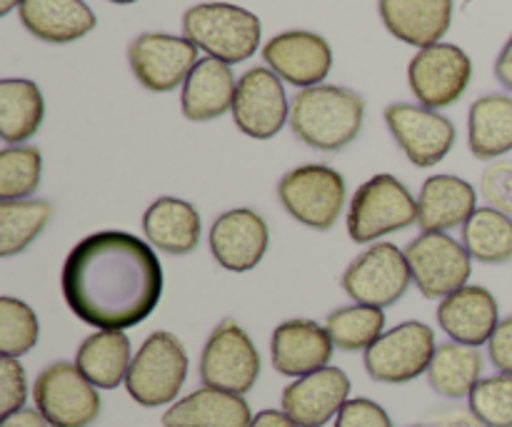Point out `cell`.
<instances>
[{
  "label": "cell",
  "mask_w": 512,
  "mask_h": 427,
  "mask_svg": "<svg viewBox=\"0 0 512 427\" xmlns=\"http://www.w3.org/2000/svg\"><path fill=\"white\" fill-rule=\"evenodd\" d=\"M60 288L75 318L98 330H128L163 295V265L148 243L120 230L80 240L65 258Z\"/></svg>",
  "instance_id": "6da1fadb"
},
{
  "label": "cell",
  "mask_w": 512,
  "mask_h": 427,
  "mask_svg": "<svg viewBox=\"0 0 512 427\" xmlns=\"http://www.w3.org/2000/svg\"><path fill=\"white\" fill-rule=\"evenodd\" d=\"M363 95L340 85H313L290 103V128L305 145L335 153L353 143L363 130Z\"/></svg>",
  "instance_id": "7a4b0ae2"
},
{
  "label": "cell",
  "mask_w": 512,
  "mask_h": 427,
  "mask_svg": "<svg viewBox=\"0 0 512 427\" xmlns=\"http://www.w3.org/2000/svg\"><path fill=\"white\" fill-rule=\"evenodd\" d=\"M183 33L195 48L223 63H243L260 48L263 25L250 10L233 3H200L185 10Z\"/></svg>",
  "instance_id": "3957f363"
},
{
  "label": "cell",
  "mask_w": 512,
  "mask_h": 427,
  "mask_svg": "<svg viewBox=\"0 0 512 427\" xmlns=\"http://www.w3.org/2000/svg\"><path fill=\"white\" fill-rule=\"evenodd\" d=\"M185 378H188L185 345L168 330H155L133 355L125 390L143 408H160L178 400Z\"/></svg>",
  "instance_id": "277c9868"
},
{
  "label": "cell",
  "mask_w": 512,
  "mask_h": 427,
  "mask_svg": "<svg viewBox=\"0 0 512 427\" xmlns=\"http://www.w3.org/2000/svg\"><path fill=\"white\" fill-rule=\"evenodd\" d=\"M415 223H418V200L395 175H373L355 190L350 200L348 235L355 243H375Z\"/></svg>",
  "instance_id": "5b68a950"
},
{
  "label": "cell",
  "mask_w": 512,
  "mask_h": 427,
  "mask_svg": "<svg viewBox=\"0 0 512 427\" xmlns=\"http://www.w3.org/2000/svg\"><path fill=\"white\" fill-rule=\"evenodd\" d=\"M278 198L293 220L313 230H330L345 208V180L330 165H300L283 175Z\"/></svg>",
  "instance_id": "8992f818"
},
{
  "label": "cell",
  "mask_w": 512,
  "mask_h": 427,
  "mask_svg": "<svg viewBox=\"0 0 512 427\" xmlns=\"http://www.w3.org/2000/svg\"><path fill=\"white\" fill-rule=\"evenodd\" d=\"M33 400L50 427H88L103 410L98 388L68 360L48 365L35 378Z\"/></svg>",
  "instance_id": "52a82bcc"
},
{
  "label": "cell",
  "mask_w": 512,
  "mask_h": 427,
  "mask_svg": "<svg viewBox=\"0 0 512 427\" xmlns=\"http://www.w3.org/2000/svg\"><path fill=\"white\" fill-rule=\"evenodd\" d=\"M260 353L250 335L235 320H223L210 333L200 353V380L203 385L225 393L245 395L255 388L260 378Z\"/></svg>",
  "instance_id": "ba28073f"
},
{
  "label": "cell",
  "mask_w": 512,
  "mask_h": 427,
  "mask_svg": "<svg viewBox=\"0 0 512 427\" xmlns=\"http://www.w3.org/2000/svg\"><path fill=\"white\" fill-rule=\"evenodd\" d=\"M435 350V330L420 320H408L365 350V370L375 383L403 385L428 373Z\"/></svg>",
  "instance_id": "9c48e42d"
},
{
  "label": "cell",
  "mask_w": 512,
  "mask_h": 427,
  "mask_svg": "<svg viewBox=\"0 0 512 427\" xmlns=\"http://www.w3.org/2000/svg\"><path fill=\"white\" fill-rule=\"evenodd\" d=\"M340 283L358 305L383 310L408 293L413 273L403 250L393 243H375L348 265Z\"/></svg>",
  "instance_id": "30bf717a"
},
{
  "label": "cell",
  "mask_w": 512,
  "mask_h": 427,
  "mask_svg": "<svg viewBox=\"0 0 512 427\" xmlns=\"http://www.w3.org/2000/svg\"><path fill=\"white\" fill-rule=\"evenodd\" d=\"M413 283L428 300H445L465 288L473 263L465 245L448 233H423L405 248Z\"/></svg>",
  "instance_id": "8fae6325"
},
{
  "label": "cell",
  "mask_w": 512,
  "mask_h": 427,
  "mask_svg": "<svg viewBox=\"0 0 512 427\" xmlns=\"http://www.w3.org/2000/svg\"><path fill=\"white\" fill-rule=\"evenodd\" d=\"M473 78L468 53L453 43H435L418 50L408 65V83L420 105L430 110L458 103Z\"/></svg>",
  "instance_id": "7c38bea8"
},
{
  "label": "cell",
  "mask_w": 512,
  "mask_h": 427,
  "mask_svg": "<svg viewBox=\"0 0 512 427\" xmlns=\"http://www.w3.org/2000/svg\"><path fill=\"white\" fill-rule=\"evenodd\" d=\"M128 63L143 88L170 93L185 83L198 65V48L178 35L143 33L128 45Z\"/></svg>",
  "instance_id": "4fadbf2b"
},
{
  "label": "cell",
  "mask_w": 512,
  "mask_h": 427,
  "mask_svg": "<svg viewBox=\"0 0 512 427\" xmlns=\"http://www.w3.org/2000/svg\"><path fill=\"white\" fill-rule=\"evenodd\" d=\"M233 120L248 138L270 140L290 123V105L283 80L270 68H250L238 80Z\"/></svg>",
  "instance_id": "5bb4252c"
},
{
  "label": "cell",
  "mask_w": 512,
  "mask_h": 427,
  "mask_svg": "<svg viewBox=\"0 0 512 427\" xmlns=\"http://www.w3.org/2000/svg\"><path fill=\"white\" fill-rule=\"evenodd\" d=\"M385 123L410 163L418 168H433L453 150L455 125L425 105H388Z\"/></svg>",
  "instance_id": "9a60e30c"
},
{
  "label": "cell",
  "mask_w": 512,
  "mask_h": 427,
  "mask_svg": "<svg viewBox=\"0 0 512 427\" xmlns=\"http://www.w3.org/2000/svg\"><path fill=\"white\" fill-rule=\"evenodd\" d=\"M268 68L295 88L323 85L333 68V50L328 40L310 30H288L270 38L263 48Z\"/></svg>",
  "instance_id": "2e32d148"
},
{
  "label": "cell",
  "mask_w": 512,
  "mask_h": 427,
  "mask_svg": "<svg viewBox=\"0 0 512 427\" xmlns=\"http://www.w3.org/2000/svg\"><path fill=\"white\" fill-rule=\"evenodd\" d=\"M350 400V378L340 368L318 370L283 390V413L298 427H323L338 418Z\"/></svg>",
  "instance_id": "e0dca14e"
},
{
  "label": "cell",
  "mask_w": 512,
  "mask_h": 427,
  "mask_svg": "<svg viewBox=\"0 0 512 427\" xmlns=\"http://www.w3.org/2000/svg\"><path fill=\"white\" fill-rule=\"evenodd\" d=\"M268 243V223L250 208L228 210L210 228V253L230 273L253 270L263 260Z\"/></svg>",
  "instance_id": "ac0fdd59"
},
{
  "label": "cell",
  "mask_w": 512,
  "mask_h": 427,
  "mask_svg": "<svg viewBox=\"0 0 512 427\" xmlns=\"http://www.w3.org/2000/svg\"><path fill=\"white\" fill-rule=\"evenodd\" d=\"M333 350L335 345L328 330L315 320L305 318L285 320L273 330V338H270L273 368L285 378L295 380L328 368Z\"/></svg>",
  "instance_id": "d6986e66"
},
{
  "label": "cell",
  "mask_w": 512,
  "mask_h": 427,
  "mask_svg": "<svg viewBox=\"0 0 512 427\" xmlns=\"http://www.w3.org/2000/svg\"><path fill=\"white\" fill-rule=\"evenodd\" d=\"M440 330L453 343L480 348L493 338L500 323L498 300L480 285H465L438 305Z\"/></svg>",
  "instance_id": "ffe728a7"
},
{
  "label": "cell",
  "mask_w": 512,
  "mask_h": 427,
  "mask_svg": "<svg viewBox=\"0 0 512 427\" xmlns=\"http://www.w3.org/2000/svg\"><path fill=\"white\" fill-rule=\"evenodd\" d=\"M385 28L403 43L430 48L450 30L453 0H378Z\"/></svg>",
  "instance_id": "44dd1931"
},
{
  "label": "cell",
  "mask_w": 512,
  "mask_h": 427,
  "mask_svg": "<svg viewBox=\"0 0 512 427\" xmlns=\"http://www.w3.org/2000/svg\"><path fill=\"white\" fill-rule=\"evenodd\" d=\"M253 413L243 395L203 385L175 400L163 415V427H250Z\"/></svg>",
  "instance_id": "7402d4cb"
},
{
  "label": "cell",
  "mask_w": 512,
  "mask_h": 427,
  "mask_svg": "<svg viewBox=\"0 0 512 427\" xmlns=\"http://www.w3.org/2000/svg\"><path fill=\"white\" fill-rule=\"evenodd\" d=\"M235 75L228 63L218 58H200L193 73L183 83V95H180V108L183 115L193 123H205L215 120L223 113L233 110L235 100Z\"/></svg>",
  "instance_id": "603a6c76"
},
{
  "label": "cell",
  "mask_w": 512,
  "mask_h": 427,
  "mask_svg": "<svg viewBox=\"0 0 512 427\" xmlns=\"http://www.w3.org/2000/svg\"><path fill=\"white\" fill-rule=\"evenodd\" d=\"M478 203L473 185L455 175H433L420 188L418 225L423 233H445L470 220Z\"/></svg>",
  "instance_id": "cb8c5ba5"
},
{
  "label": "cell",
  "mask_w": 512,
  "mask_h": 427,
  "mask_svg": "<svg viewBox=\"0 0 512 427\" xmlns=\"http://www.w3.org/2000/svg\"><path fill=\"white\" fill-rule=\"evenodd\" d=\"M20 23L43 43H73L95 28V13L83 0H25Z\"/></svg>",
  "instance_id": "d4e9b609"
},
{
  "label": "cell",
  "mask_w": 512,
  "mask_h": 427,
  "mask_svg": "<svg viewBox=\"0 0 512 427\" xmlns=\"http://www.w3.org/2000/svg\"><path fill=\"white\" fill-rule=\"evenodd\" d=\"M145 238L168 255H188L198 248L203 223L188 200L158 198L143 215Z\"/></svg>",
  "instance_id": "484cf974"
},
{
  "label": "cell",
  "mask_w": 512,
  "mask_h": 427,
  "mask_svg": "<svg viewBox=\"0 0 512 427\" xmlns=\"http://www.w3.org/2000/svg\"><path fill=\"white\" fill-rule=\"evenodd\" d=\"M130 363V340L123 330H98L75 353V365L98 390H113L125 383Z\"/></svg>",
  "instance_id": "4316f807"
},
{
  "label": "cell",
  "mask_w": 512,
  "mask_h": 427,
  "mask_svg": "<svg viewBox=\"0 0 512 427\" xmlns=\"http://www.w3.org/2000/svg\"><path fill=\"white\" fill-rule=\"evenodd\" d=\"M468 145L478 160H495L512 150V98L485 95L470 105Z\"/></svg>",
  "instance_id": "83f0119b"
},
{
  "label": "cell",
  "mask_w": 512,
  "mask_h": 427,
  "mask_svg": "<svg viewBox=\"0 0 512 427\" xmlns=\"http://www.w3.org/2000/svg\"><path fill=\"white\" fill-rule=\"evenodd\" d=\"M43 118L45 100L33 80H0V138L5 143L23 145L38 133Z\"/></svg>",
  "instance_id": "f1b7e54d"
},
{
  "label": "cell",
  "mask_w": 512,
  "mask_h": 427,
  "mask_svg": "<svg viewBox=\"0 0 512 427\" xmlns=\"http://www.w3.org/2000/svg\"><path fill=\"white\" fill-rule=\"evenodd\" d=\"M483 375V355L478 348L460 343H445L435 350L428 368V383L448 400L470 398Z\"/></svg>",
  "instance_id": "f546056e"
},
{
  "label": "cell",
  "mask_w": 512,
  "mask_h": 427,
  "mask_svg": "<svg viewBox=\"0 0 512 427\" xmlns=\"http://www.w3.org/2000/svg\"><path fill=\"white\" fill-rule=\"evenodd\" d=\"M463 245L470 258L485 265L512 260V218L495 208H478L463 225Z\"/></svg>",
  "instance_id": "4dcf8cb0"
},
{
  "label": "cell",
  "mask_w": 512,
  "mask_h": 427,
  "mask_svg": "<svg viewBox=\"0 0 512 427\" xmlns=\"http://www.w3.org/2000/svg\"><path fill=\"white\" fill-rule=\"evenodd\" d=\"M53 205L48 200H3L0 203V258L23 253L45 230Z\"/></svg>",
  "instance_id": "1f68e13d"
},
{
  "label": "cell",
  "mask_w": 512,
  "mask_h": 427,
  "mask_svg": "<svg viewBox=\"0 0 512 427\" xmlns=\"http://www.w3.org/2000/svg\"><path fill=\"white\" fill-rule=\"evenodd\" d=\"M330 340L335 348L345 353H358L368 350L385 330V313L380 308L370 305H348V308L333 310L325 320Z\"/></svg>",
  "instance_id": "d6a6232c"
},
{
  "label": "cell",
  "mask_w": 512,
  "mask_h": 427,
  "mask_svg": "<svg viewBox=\"0 0 512 427\" xmlns=\"http://www.w3.org/2000/svg\"><path fill=\"white\" fill-rule=\"evenodd\" d=\"M43 155L35 145H10L0 150V200H25L38 190Z\"/></svg>",
  "instance_id": "836d02e7"
},
{
  "label": "cell",
  "mask_w": 512,
  "mask_h": 427,
  "mask_svg": "<svg viewBox=\"0 0 512 427\" xmlns=\"http://www.w3.org/2000/svg\"><path fill=\"white\" fill-rule=\"evenodd\" d=\"M40 338V325L33 308L18 298H0V355L23 358L35 348Z\"/></svg>",
  "instance_id": "e575fe53"
},
{
  "label": "cell",
  "mask_w": 512,
  "mask_h": 427,
  "mask_svg": "<svg viewBox=\"0 0 512 427\" xmlns=\"http://www.w3.org/2000/svg\"><path fill=\"white\" fill-rule=\"evenodd\" d=\"M468 408L488 427H512V375L483 378L468 398Z\"/></svg>",
  "instance_id": "d590c367"
},
{
  "label": "cell",
  "mask_w": 512,
  "mask_h": 427,
  "mask_svg": "<svg viewBox=\"0 0 512 427\" xmlns=\"http://www.w3.org/2000/svg\"><path fill=\"white\" fill-rule=\"evenodd\" d=\"M28 400V380L18 358L0 360V415H13L25 408Z\"/></svg>",
  "instance_id": "8d00e7d4"
},
{
  "label": "cell",
  "mask_w": 512,
  "mask_h": 427,
  "mask_svg": "<svg viewBox=\"0 0 512 427\" xmlns=\"http://www.w3.org/2000/svg\"><path fill=\"white\" fill-rule=\"evenodd\" d=\"M480 193L488 200L490 208L512 218V160H500L485 170L480 180Z\"/></svg>",
  "instance_id": "74e56055"
},
{
  "label": "cell",
  "mask_w": 512,
  "mask_h": 427,
  "mask_svg": "<svg viewBox=\"0 0 512 427\" xmlns=\"http://www.w3.org/2000/svg\"><path fill=\"white\" fill-rule=\"evenodd\" d=\"M335 427H393V420L385 413V408H380L373 400L355 398L343 405L335 418Z\"/></svg>",
  "instance_id": "f35d334b"
},
{
  "label": "cell",
  "mask_w": 512,
  "mask_h": 427,
  "mask_svg": "<svg viewBox=\"0 0 512 427\" xmlns=\"http://www.w3.org/2000/svg\"><path fill=\"white\" fill-rule=\"evenodd\" d=\"M488 355L498 373L512 375V315L498 323L493 338L488 340Z\"/></svg>",
  "instance_id": "ab89813d"
},
{
  "label": "cell",
  "mask_w": 512,
  "mask_h": 427,
  "mask_svg": "<svg viewBox=\"0 0 512 427\" xmlns=\"http://www.w3.org/2000/svg\"><path fill=\"white\" fill-rule=\"evenodd\" d=\"M430 427H488L475 418L473 410H445L430 423Z\"/></svg>",
  "instance_id": "60d3db41"
},
{
  "label": "cell",
  "mask_w": 512,
  "mask_h": 427,
  "mask_svg": "<svg viewBox=\"0 0 512 427\" xmlns=\"http://www.w3.org/2000/svg\"><path fill=\"white\" fill-rule=\"evenodd\" d=\"M0 427H50V423L43 418V413H40V410L23 408L13 415H5Z\"/></svg>",
  "instance_id": "b9f144b4"
},
{
  "label": "cell",
  "mask_w": 512,
  "mask_h": 427,
  "mask_svg": "<svg viewBox=\"0 0 512 427\" xmlns=\"http://www.w3.org/2000/svg\"><path fill=\"white\" fill-rule=\"evenodd\" d=\"M495 78L500 80L503 88L512 90V35L508 43H505V48L500 50L498 60H495Z\"/></svg>",
  "instance_id": "7bdbcfd3"
},
{
  "label": "cell",
  "mask_w": 512,
  "mask_h": 427,
  "mask_svg": "<svg viewBox=\"0 0 512 427\" xmlns=\"http://www.w3.org/2000/svg\"><path fill=\"white\" fill-rule=\"evenodd\" d=\"M250 427H298V425H295L283 410H263V413L255 415Z\"/></svg>",
  "instance_id": "ee69618b"
},
{
  "label": "cell",
  "mask_w": 512,
  "mask_h": 427,
  "mask_svg": "<svg viewBox=\"0 0 512 427\" xmlns=\"http://www.w3.org/2000/svg\"><path fill=\"white\" fill-rule=\"evenodd\" d=\"M25 0H0V15H8L13 8H20Z\"/></svg>",
  "instance_id": "f6af8a7d"
},
{
  "label": "cell",
  "mask_w": 512,
  "mask_h": 427,
  "mask_svg": "<svg viewBox=\"0 0 512 427\" xmlns=\"http://www.w3.org/2000/svg\"><path fill=\"white\" fill-rule=\"evenodd\" d=\"M110 3H115V5H130V3H138V0H110Z\"/></svg>",
  "instance_id": "bcb514c9"
},
{
  "label": "cell",
  "mask_w": 512,
  "mask_h": 427,
  "mask_svg": "<svg viewBox=\"0 0 512 427\" xmlns=\"http://www.w3.org/2000/svg\"><path fill=\"white\" fill-rule=\"evenodd\" d=\"M413 427H423V425H413Z\"/></svg>",
  "instance_id": "7dc6e473"
}]
</instances>
